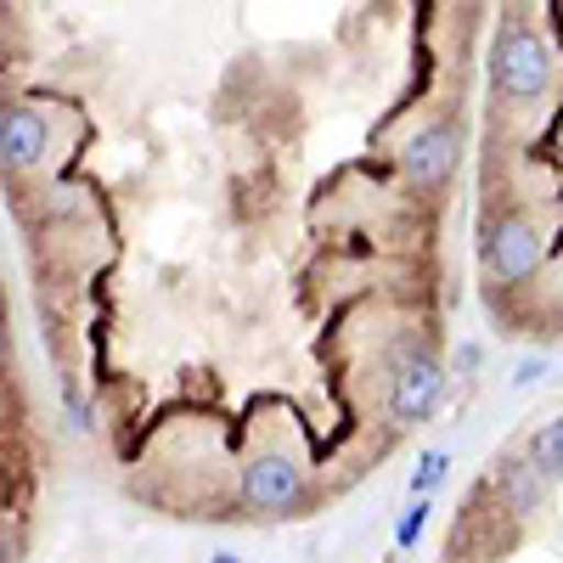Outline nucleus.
<instances>
[{"label": "nucleus", "instance_id": "nucleus-3", "mask_svg": "<svg viewBox=\"0 0 563 563\" xmlns=\"http://www.w3.org/2000/svg\"><path fill=\"white\" fill-rule=\"evenodd\" d=\"M238 501L254 519H294V512L310 507V474L305 462H294L288 451H260L243 462L238 479Z\"/></svg>", "mask_w": 563, "mask_h": 563}, {"label": "nucleus", "instance_id": "nucleus-6", "mask_svg": "<svg viewBox=\"0 0 563 563\" xmlns=\"http://www.w3.org/2000/svg\"><path fill=\"white\" fill-rule=\"evenodd\" d=\"M52 153V119L34 102H0V175H29Z\"/></svg>", "mask_w": 563, "mask_h": 563}, {"label": "nucleus", "instance_id": "nucleus-5", "mask_svg": "<svg viewBox=\"0 0 563 563\" xmlns=\"http://www.w3.org/2000/svg\"><path fill=\"white\" fill-rule=\"evenodd\" d=\"M395 158H400V175H406V186L417 198H440L451 186V175H456V164H462V124L451 113L429 119L417 135L400 141Z\"/></svg>", "mask_w": 563, "mask_h": 563}, {"label": "nucleus", "instance_id": "nucleus-16", "mask_svg": "<svg viewBox=\"0 0 563 563\" xmlns=\"http://www.w3.org/2000/svg\"><path fill=\"white\" fill-rule=\"evenodd\" d=\"M0 366H7V316H0Z\"/></svg>", "mask_w": 563, "mask_h": 563}, {"label": "nucleus", "instance_id": "nucleus-7", "mask_svg": "<svg viewBox=\"0 0 563 563\" xmlns=\"http://www.w3.org/2000/svg\"><path fill=\"white\" fill-rule=\"evenodd\" d=\"M490 485L501 490V501L512 507V512H536L541 501H547V479L530 467V456H501L496 467H490Z\"/></svg>", "mask_w": 563, "mask_h": 563}, {"label": "nucleus", "instance_id": "nucleus-4", "mask_svg": "<svg viewBox=\"0 0 563 563\" xmlns=\"http://www.w3.org/2000/svg\"><path fill=\"white\" fill-rule=\"evenodd\" d=\"M445 361L429 344H411L395 355L389 372V422L395 429H422L440 406H445Z\"/></svg>", "mask_w": 563, "mask_h": 563}, {"label": "nucleus", "instance_id": "nucleus-12", "mask_svg": "<svg viewBox=\"0 0 563 563\" xmlns=\"http://www.w3.org/2000/svg\"><path fill=\"white\" fill-rule=\"evenodd\" d=\"M547 372H552V361H547V355H525L519 366H512V389H536V384L547 378Z\"/></svg>", "mask_w": 563, "mask_h": 563}, {"label": "nucleus", "instance_id": "nucleus-14", "mask_svg": "<svg viewBox=\"0 0 563 563\" xmlns=\"http://www.w3.org/2000/svg\"><path fill=\"white\" fill-rule=\"evenodd\" d=\"M0 563H18V536L0 530Z\"/></svg>", "mask_w": 563, "mask_h": 563}, {"label": "nucleus", "instance_id": "nucleus-2", "mask_svg": "<svg viewBox=\"0 0 563 563\" xmlns=\"http://www.w3.org/2000/svg\"><path fill=\"white\" fill-rule=\"evenodd\" d=\"M541 260H547V238L525 209H501V214L485 220L479 265H485V276L496 282V288H525V282L541 271Z\"/></svg>", "mask_w": 563, "mask_h": 563}, {"label": "nucleus", "instance_id": "nucleus-11", "mask_svg": "<svg viewBox=\"0 0 563 563\" xmlns=\"http://www.w3.org/2000/svg\"><path fill=\"white\" fill-rule=\"evenodd\" d=\"M63 406H68V429H79V434H90V429H97V411H90V400L63 378Z\"/></svg>", "mask_w": 563, "mask_h": 563}, {"label": "nucleus", "instance_id": "nucleus-8", "mask_svg": "<svg viewBox=\"0 0 563 563\" xmlns=\"http://www.w3.org/2000/svg\"><path fill=\"white\" fill-rule=\"evenodd\" d=\"M525 456H530V467L547 479V485H558L563 479V417H552V422H541V429L530 434V445H525Z\"/></svg>", "mask_w": 563, "mask_h": 563}, {"label": "nucleus", "instance_id": "nucleus-13", "mask_svg": "<svg viewBox=\"0 0 563 563\" xmlns=\"http://www.w3.org/2000/svg\"><path fill=\"white\" fill-rule=\"evenodd\" d=\"M479 361H485L479 344H462V350H456V372H479Z\"/></svg>", "mask_w": 563, "mask_h": 563}, {"label": "nucleus", "instance_id": "nucleus-10", "mask_svg": "<svg viewBox=\"0 0 563 563\" xmlns=\"http://www.w3.org/2000/svg\"><path fill=\"white\" fill-rule=\"evenodd\" d=\"M429 519H434L429 496H411V501L400 507V519H395V552H411V547L422 541V530H429Z\"/></svg>", "mask_w": 563, "mask_h": 563}, {"label": "nucleus", "instance_id": "nucleus-1", "mask_svg": "<svg viewBox=\"0 0 563 563\" xmlns=\"http://www.w3.org/2000/svg\"><path fill=\"white\" fill-rule=\"evenodd\" d=\"M490 85L501 102H541L552 90V45L547 34L530 23V18H507L496 29V45H490Z\"/></svg>", "mask_w": 563, "mask_h": 563}, {"label": "nucleus", "instance_id": "nucleus-15", "mask_svg": "<svg viewBox=\"0 0 563 563\" xmlns=\"http://www.w3.org/2000/svg\"><path fill=\"white\" fill-rule=\"evenodd\" d=\"M203 563H243V558H238V552H209Z\"/></svg>", "mask_w": 563, "mask_h": 563}, {"label": "nucleus", "instance_id": "nucleus-9", "mask_svg": "<svg viewBox=\"0 0 563 563\" xmlns=\"http://www.w3.org/2000/svg\"><path fill=\"white\" fill-rule=\"evenodd\" d=\"M451 479V451H422L417 462H411V496H434L440 485Z\"/></svg>", "mask_w": 563, "mask_h": 563}]
</instances>
